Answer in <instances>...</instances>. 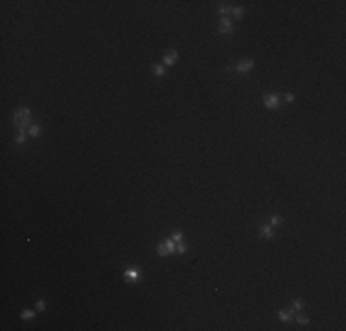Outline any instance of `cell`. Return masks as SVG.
Segmentation results:
<instances>
[{"label":"cell","instance_id":"1","mask_svg":"<svg viewBox=\"0 0 346 331\" xmlns=\"http://www.w3.org/2000/svg\"><path fill=\"white\" fill-rule=\"evenodd\" d=\"M30 118H31V112H30V109H26V107H22V109H18V110L15 112L13 120H15L18 131H26V125L30 123Z\"/></svg>","mask_w":346,"mask_h":331},{"label":"cell","instance_id":"2","mask_svg":"<svg viewBox=\"0 0 346 331\" xmlns=\"http://www.w3.org/2000/svg\"><path fill=\"white\" fill-rule=\"evenodd\" d=\"M157 252H158V256H168V254H173V252H175V243H173L171 239H168L166 243L158 245Z\"/></svg>","mask_w":346,"mask_h":331},{"label":"cell","instance_id":"3","mask_svg":"<svg viewBox=\"0 0 346 331\" xmlns=\"http://www.w3.org/2000/svg\"><path fill=\"white\" fill-rule=\"evenodd\" d=\"M234 31V26H232V22H230L226 17L221 18V24H219V33L223 35H228V33H232Z\"/></svg>","mask_w":346,"mask_h":331},{"label":"cell","instance_id":"4","mask_svg":"<svg viewBox=\"0 0 346 331\" xmlns=\"http://www.w3.org/2000/svg\"><path fill=\"white\" fill-rule=\"evenodd\" d=\"M252 66H254L252 59H243V61H239V63L234 66V70H238V72H249Z\"/></svg>","mask_w":346,"mask_h":331},{"label":"cell","instance_id":"5","mask_svg":"<svg viewBox=\"0 0 346 331\" xmlns=\"http://www.w3.org/2000/svg\"><path fill=\"white\" fill-rule=\"evenodd\" d=\"M280 105V98L276 94H271V96H265V107L267 109H278Z\"/></svg>","mask_w":346,"mask_h":331},{"label":"cell","instance_id":"6","mask_svg":"<svg viewBox=\"0 0 346 331\" xmlns=\"http://www.w3.org/2000/svg\"><path fill=\"white\" fill-rule=\"evenodd\" d=\"M177 59H179V54L173 50V52H170V54H166V55H164V64H175V63H177Z\"/></svg>","mask_w":346,"mask_h":331},{"label":"cell","instance_id":"7","mask_svg":"<svg viewBox=\"0 0 346 331\" xmlns=\"http://www.w3.org/2000/svg\"><path fill=\"white\" fill-rule=\"evenodd\" d=\"M260 235L262 238H271L272 235V228H271V224H262V228H260Z\"/></svg>","mask_w":346,"mask_h":331},{"label":"cell","instance_id":"8","mask_svg":"<svg viewBox=\"0 0 346 331\" xmlns=\"http://www.w3.org/2000/svg\"><path fill=\"white\" fill-rule=\"evenodd\" d=\"M293 313H295V311H291V309H282V311L278 313V316H280V320L287 322V320H291V318H293Z\"/></svg>","mask_w":346,"mask_h":331},{"label":"cell","instance_id":"9","mask_svg":"<svg viewBox=\"0 0 346 331\" xmlns=\"http://www.w3.org/2000/svg\"><path fill=\"white\" fill-rule=\"evenodd\" d=\"M217 13L225 17V15H228V13H232V8L226 6V2H223V6H217Z\"/></svg>","mask_w":346,"mask_h":331},{"label":"cell","instance_id":"10","mask_svg":"<svg viewBox=\"0 0 346 331\" xmlns=\"http://www.w3.org/2000/svg\"><path fill=\"white\" fill-rule=\"evenodd\" d=\"M153 72H155V76H157V77L164 76V66H162V64H155V66H153Z\"/></svg>","mask_w":346,"mask_h":331},{"label":"cell","instance_id":"11","mask_svg":"<svg viewBox=\"0 0 346 331\" xmlns=\"http://www.w3.org/2000/svg\"><path fill=\"white\" fill-rule=\"evenodd\" d=\"M125 276H127V280H136L138 270H136V269H127V270H125Z\"/></svg>","mask_w":346,"mask_h":331},{"label":"cell","instance_id":"12","mask_svg":"<svg viewBox=\"0 0 346 331\" xmlns=\"http://www.w3.org/2000/svg\"><path fill=\"white\" fill-rule=\"evenodd\" d=\"M282 224V217L280 215H272L271 217V226H280Z\"/></svg>","mask_w":346,"mask_h":331},{"label":"cell","instance_id":"13","mask_svg":"<svg viewBox=\"0 0 346 331\" xmlns=\"http://www.w3.org/2000/svg\"><path fill=\"white\" fill-rule=\"evenodd\" d=\"M39 134H41V127H39V125H33V127L30 129V136H31V138H37Z\"/></svg>","mask_w":346,"mask_h":331},{"label":"cell","instance_id":"14","mask_svg":"<svg viewBox=\"0 0 346 331\" xmlns=\"http://www.w3.org/2000/svg\"><path fill=\"white\" fill-rule=\"evenodd\" d=\"M24 140H26V131H18V134H17L15 142H17V144H22Z\"/></svg>","mask_w":346,"mask_h":331},{"label":"cell","instance_id":"15","mask_svg":"<svg viewBox=\"0 0 346 331\" xmlns=\"http://www.w3.org/2000/svg\"><path fill=\"white\" fill-rule=\"evenodd\" d=\"M232 13H234V17H236V18H241V17H243V8H234V9H232Z\"/></svg>","mask_w":346,"mask_h":331},{"label":"cell","instance_id":"16","mask_svg":"<svg viewBox=\"0 0 346 331\" xmlns=\"http://www.w3.org/2000/svg\"><path fill=\"white\" fill-rule=\"evenodd\" d=\"M296 322H298V324H302V326H306V324H309V320H308V316H302V315H298V316H296Z\"/></svg>","mask_w":346,"mask_h":331},{"label":"cell","instance_id":"17","mask_svg":"<svg viewBox=\"0 0 346 331\" xmlns=\"http://www.w3.org/2000/svg\"><path fill=\"white\" fill-rule=\"evenodd\" d=\"M175 250H177V252H180V254H184V252H186V245H184V243H180V241H179V245L175 247Z\"/></svg>","mask_w":346,"mask_h":331},{"label":"cell","instance_id":"18","mask_svg":"<svg viewBox=\"0 0 346 331\" xmlns=\"http://www.w3.org/2000/svg\"><path fill=\"white\" fill-rule=\"evenodd\" d=\"M171 239H173L175 243H179V241H182V234H180V232H175V234L171 235Z\"/></svg>","mask_w":346,"mask_h":331},{"label":"cell","instance_id":"19","mask_svg":"<svg viewBox=\"0 0 346 331\" xmlns=\"http://www.w3.org/2000/svg\"><path fill=\"white\" fill-rule=\"evenodd\" d=\"M33 315H35L33 311H24V313H22L20 316H22V318H24V320H26V318H33Z\"/></svg>","mask_w":346,"mask_h":331},{"label":"cell","instance_id":"20","mask_svg":"<svg viewBox=\"0 0 346 331\" xmlns=\"http://www.w3.org/2000/svg\"><path fill=\"white\" fill-rule=\"evenodd\" d=\"M293 305H295V309H296V311H300V309H302V302H300V300H295Z\"/></svg>","mask_w":346,"mask_h":331},{"label":"cell","instance_id":"21","mask_svg":"<svg viewBox=\"0 0 346 331\" xmlns=\"http://www.w3.org/2000/svg\"><path fill=\"white\" fill-rule=\"evenodd\" d=\"M44 307H46V303H44L42 300H39V302H37V309H39V311H44Z\"/></svg>","mask_w":346,"mask_h":331},{"label":"cell","instance_id":"22","mask_svg":"<svg viewBox=\"0 0 346 331\" xmlns=\"http://www.w3.org/2000/svg\"><path fill=\"white\" fill-rule=\"evenodd\" d=\"M293 100H295V96H293V94H285V101H289V103H291Z\"/></svg>","mask_w":346,"mask_h":331}]
</instances>
